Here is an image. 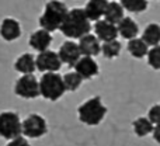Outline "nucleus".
<instances>
[{"instance_id": "nucleus-22", "label": "nucleus", "mask_w": 160, "mask_h": 146, "mask_svg": "<svg viewBox=\"0 0 160 146\" xmlns=\"http://www.w3.org/2000/svg\"><path fill=\"white\" fill-rule=\"evenodd\" d=\"M119 3L124 7V10L132 14H141L146 11L149 7V2H146V0H121Z\"/></svg>"}, {"instance_id": "nucleus-8", "label": "nucleus", "mask_w": 160, "mask_h": 146, "mask_svg": "<svg viewBox=\"0 0 160 146\" xmlns=\"http://www.w3.org/2000/svg\"><path fill=\"white\" fill-rule=\"evenodd\" d=\"M35 66L37 70L42 73H58V70H61L62 68V62L58 56V52L48 49L39 52L35 56Z\"/></svg>"}, {"instance_id": "nucleus-2", "label": "nucleus", "mask_w": 160, "mask_h": 146, "mask_svg": "<svg viewBox=\"0 0 160 146\" xmlns=\"http://www.w3.org/2000/svg\"><path fill=\"white\" fill-rule=\"evenodd\" d=\"M108 108L104 105L102 98L100 96L90 97L88 100L83 101L78 107V117L82 124L87 127H97L104 121Z\"/></svg>"}, {"instance_id": "nucleus-20", "label": "nucleus", "mask_w": 160, "mask_h": 146, "mask_svg": "<svg viewBox=\"0 0 160 146\" xmlns=\"http://www.w3.org/2000/svg\"><path fill=\"white\" fill-rule=\"evenodd\" d=\"M127 49L129 52L131 56H133L135 59H142L148 55L149 52V47L142 41L141 38H133L131 41H128L127 44Z\"/></svg>"}, {"instance_id": "nucleus-9", "label": "nucleus", "mask_w": 160, "mask_h": 146, "mask_svg": "<svg viewBox=\"0 0 160 146\" xmlns=\"http://www.w3.org/2000/svg\"><path fill=\"white\" fill-rule=\"evenodd\" d=\"M58 56L61 59L62 65H68L69 68H73L78 61L82 58V53H80V49H79V45L78 42L75 41H65L63 44L59 47V51H58Z\"/></svg>"}, {"instance_id": "nucleus-4", "label": "nucleus", "mask_w": 160, "mask_h": 146, "mask_svg": "<svg viewBox=\"0 0 160 146\" xmlns=\"http://www.w3.org/2000/svg\"><path fill=\"white\" fill-rule=\"evenodd\" d=\"M66 93L61 73H42L39 79V96L48 101H58Z\"/></svg>"}, {"instance_id": "nucleus-5", "label": "nucleus", "mask_w": 160, "mask_h": 146, "mask_svg": "<svg viewBox=\"0 0 160 146\" xmlns=\"http://www.w3.org/2000/svg\"><path fill=\"white\" fill-rule=\"evenodd\" d=\"M21 136V118L16 111L0 113V138L11 141Z\"/></svg>"}, {"instance_id": "nucleus-3", "label": "nucleus", "mask_w": 160, "mask_h": 146, "mask_svg": "<svg viewBox=\"0 0 160 146\" xmlns=\"http://www.w3.org/2000/svg\"><path fill=\"white\" fill-rule=\"evenodd\" d=\"M69 8L66 7V4L62 2H48L44 7V11L39 16L38 23L41 30L48 31L49 34H52L53 31H58L61 28L62 23H63L65 17H66Z\"/></svg>"}, {"instance_id": "nucleus-23", "label": "nucleus", "mask_w": 160, "mask_h": 146, "mask_svg": "<svg viewBox=\"0 0 160 146\" xmlns=\"http://www.w3.org/2000/svg\"><path fill=\"white\" fill-rule=\"evenodd\" d=\"M122 45L118 39H114L110 42H104L101 45V53L105 59H115L117 56L121 53Z\"/></svg>"}, {"instance_id": "nucleus-21", "label": "nucleus", "mask_w": 160, "mask_h": 146, "mask_svg": "<svg viewBox=\"0 0 160 146\" xmlns=\"http://www.w3.org/2000/svg\"><path fill=\"white\" fill-rule=\"evenodd\" d=\"M153 127H155V125L148 119V117H138V118L132 122L133 132H135V135L139 136V138H145V136L150 135L153 131Z\"/></svg>"}, {"instance_id": "nucleus-17", "label": "nucleus", "mask_w": 160, "mask_h": 146, "mask_svg": "<svg viewBox=\"0 0 160 146\" xmlns=\"http://www.w3.org/2000/svg\"><path fill=\"white\" fill-rule=\"evenodd\" d=\"M14 69L18 73L22 74H34L37 70L35 66V56L30 52H25L22 55H20L14 62Z\"/></svg>"}, {"instance_id": "nucleus-12", "label": "nucleus", "mask_w": 160, "mask_h": 146, "mask_svg": "<svg viewBox=\"0 0 160 146\" xmlns=\"http://www.w3.org/2000/svg\"><path fill=\"white\" fill-rule=\"evenodd\" d=\"M21 25L13 17H6L3 18L2 24H0V37H2L4 41L11 42L16 41L21 37Z\"/></svg>"}, {"instance_id": "nucleus-24", "label": "nucleus", "mask_w": 160, "mask_h": 146, "mask_svg": "<svg viewBox=\"0 0 160 146\" xmlns=\"http://www.w3.org/2000/svg\"><path fill=\"white\" fill-rule=\"evenodd\" d=\"M63 84L66 91H76L82 87L83 79L76 72H68L63 76Z\"/></svg>"}, {"instance_id": "nucleus-7", "label": "nucleus", "mask_w": 160, "mask_h": 146, "mask_svg": "<svg viewBox=\"0 0 160 146\" xmlns=\"http://www.w3.org/2000/svg\"><path fill=\"white\" fill-rule=\"evenodd\" d=\"M14 93L24 100H35L39 97V80L35 74H22L14 83Z\"/></svg>"}, {"instance_id": "nucleus-13", "label": "nucleus", "mask_w": 160, "mask_h": 146, "mask_svg": "<svg viewBox=\"0 0 160 146\" xmlns=\"http://www.w3.org/2000/svg\"><path fill=\"white\" fill-rule=\"evenodd\" d=\"M79 49L82 56H90V58H94V56L100 55L101 52V45H100V41L96 38L94 34H87V35L82 37L78 42Z\"/></svg>"}, {"instance_id": "nucleus-15", "label": "nucleus", "mask_w": 160, "mask_h": 146, "mask_svg": "<svg viewBox=\"0 0 160 146\" xmlns=\"http://www.w3.org/2000/svg\"><path fill=\"white\" fill-rule=\"evenodd\" d=\"M107 4H108L107 0H90V2L86 3L83 10H84V14L88 18V21L96 23L98 20H101V17H104Z\"/></svg>"}, {"instance_id": "nucleus-26", "label": "nucleus", "mask_w": 160, "mask_h": 146, "mask_svg": "<svg viewBox=\"0 0 160 146\" xmlns=\"http://www.w3.org/2000/svg\"><path fill=\"white\" fill-rule=\"evenodd\" d=\"M148 119L153 125H160V103L153 104L148 111Z\"/></svg>"}, {"instance_id": "nucleus-11", "label": "nucleus", "mask_w": 160, "mask_h": 146, "mask_svg": "<svg viewBox=\"0 0 160 146\" xmlns=\"http://www.w3.org/2000/svg\"><path fill=\"white\" fill-rule=\"evenodd\" d=\"M93 28H94V35H96V38L98 39V41H102V44H104V42L114 41V39L118 38V28H117V25L110 24V23L105 21L104 18L94 23Z\"/></svg>"}, {"instance_id": "nucleus-25", "label": "nucleus", "mask_w": 160, "mask_h": 146, "mask_svg": "<svg viewBox=\"0 0 160 146\" xmlns=\"http://www.w3.org/2000/svg\"><path fill=\"white\" fill-rule=\"evenodd\" d=\"M146 58H148V65L153 70H160V45L149 48Z\"/></svg>"}, {"instance_id": "nucleus-10", "label": "nucleus", "mask_w": 160, "mask_h": 146, "mask_svg": "<svg viewBox=\"0 0 160 146\" xmlns=\"http://www.w3.org/2000/svg\"><path fill=\"white\" fill-rule=\"evenodd\" d=\"M75 72L79 74L80 77L84 80H91L96 76H98L100 73V65L97 63V61L90 56H82L78 61V63L73 66Z\"/></svg>"}, {"instance_id": "nucleus-1", "label": "nucleus", "mask_w": 160, "mask_h": 146, "mask_svg": "<svg viewBox=\"0 0 160 146\" xmlns=\"http://www.w3.org/2000/svg\"><path fill=\"white\" fill-rule=\"evenodd\" d=\"M91 28H93V25L86 17L84 10L82 7H73L68 11L59 31L66 38L73 41V39H80L82 37L90 34Z\"/></svg>"}, {"instance_id": "nucleus-27", "label": "nucleus", "mask_w": 160, "mask_h": 146, "mask_svg": "<svg viewBox=\"0 0 160 146\" xmlns=\"http://www.w3.org/2000/svg\"><path fill=\"white\" fill-rule=\"evenodd\" d=\"M6 146H31V145H30V142H28L27 138L18 136V138H14V139H11V141H8Z\"/></svg>"}, {"instance_id": "nucleus-28", "label": "nucleus", "mask_w": 160, "mask_h": 146, "mask_svg": "<svg viewBox=\"0 0 160 146\" xmlns=\"http://www.w3.org/2000/svg\"><path fill=\"white\" fill-rule=\"evenodd\" d=\"M152 136H153V141L160 145V125H155V127H153Z\"/></svg>"}, {"instance_id": "nucleus-6", "label": "nucleus", "mask_w": 160, "mask_h": 146, "mask_svg": "<svg viewBox=\"0 0 160 146\" xmlns=\"http://www.w3.org/2000/svg\"><path fill=\"white\" fill-rule=\"evenodd\" d=\"M48 133V122L42 115L37 113L30 114L25 117L24 121H21V135L24 138L38 139Z\"/></svg>"}, {"instance_id": "nucleus-16", "label": "nucleus", "mask_w": 160, "mask_h": 146, "mask_svg": "<svg viewBox=\"0 0 160 146\" xmlns=\"http://www.w3.org/2000/svg\"><path fill=\"white\" fill-rule=\"evenodd\" d=\"M118 28V35H121L124 39H131L133 38H138V34H139V25L132 17H127L125 16L124 18L119 21V24L117 25Z\"/></svg>"}, {"instance_id": "nucleus-19", "label": "nucleus", "mask_w": 160, "mask_h": 146, "mask_svg": "<svg viewBox=\"0 0 160 146\" xmlns=\"http://www.w3.org/2000/svg\"><path fill=\"white\" fill-rule=\"evenodd\" d=\"M141 39L148 45V47H156L160 45V24L158 23H150L145 27L142 33Z\"/></svg>"}, {"instance_id": "nucleus-18", "label": "nucleus", "mask_w": 160, "mask_h": 146, "mask_svg": "<svg viewBox=\"0 0 160 146\" xmlns=\"http://www.w3.org/2000/svg\"><path fill=\"white\" fill-rule=\"evenodd\" d=\"M125 17V10L121 6L119 2H108L107 8H105L104 13V20L108 21L110 24L118 25L119 21Z\"/></svg>"}, {"instance_id": "nucleus-14", "label": "nucleus", "mask_w": 160, "mask_h": 146, "mask_svg": "<svg viewBox=\"0 0 160 146\" xmlns=\"http://www.w3.org/2000/svg\"><path fill=\"white\" fill-rule=\"evenodd\" d=\"M52 44V34H49L45 30H37L34 31L32 34L28 38V45H30L32 49L38 51L39 52H44V51H48V48Z\"/></svg>"}]
</instances>
